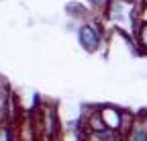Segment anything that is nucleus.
<instances>
[{
	"label": "nucleus",
	"mask_w": 147,
	"mask_h": 141,
	"mask_svg": "<svg viewBox=\"0 0 147 141\" xmlns=\"http://www.w3.org/2000/svg\"><path fill=\"white\" fill-rule=\"evenodd\" d=\"M102 16L110 23V27L117 33L135 41V33L141 23L139 6L135 4V0H110V4L106 6Z\"/></svg>",
	"instance_id": "obj_1"
},
{
	"label": "nucleus",
	"mask_w": 147,
	"mask_h": 141,
	"mask_svg": "<svg viewBox=\"0 0 147 141\" xmlns=\"http://www.w3.org/2000/svg\"><path fill=\"white\" fill-rule=\"evenodd\" d=\"M76 35H78L80 47L86 51V53H96L102 45H106L104 27H102L100 23H96V16H90L88 21L78 23Z\"/></svg>",
	"instance_id": "obj_2"
},
{
	"label": "nucleus",
	"mask_w": 147,
	"mask_h": 141,
	"mask_svg": "<svg viewBox=\"0 0 147 141\" xmlns=\"http://www.w3.org/2000/svg\"><path fill=\"white\" fill-rule=\"evenodd\" d=\"M100 115H102V119H104L106 129H113V131H119V129H121L123 109L115 107V104H102V107H100Z\"/></svg>",
	"instance_id": "obj_3"
},
{
	"label": "nucleus",
	"mask_w": 147,
	"mask_h": 141,
	"mask_svg": "<svg viewBox=\"0 0 147 141\" xmlns=\"http://www.w3.org/2000/svg\"><path fill=\"white\" fill-rule=\"evenodd\" d=\"M123 141H147V113L145 111L137 113L133 129L125 135Z\"/></svg>",
	"instance_id": "obj_4"
},
{
	"label": "nucleus",
	"mask_w": 147,
	"mask_h": 141,
	"mask_svg": "<svg viewBox=\"0 0 147 141\" xmlns=\"http://www.w3.org/2000/svg\"><path fill=\"white\" fill-rule=\"evenodd\" d=\"M135 45L147 53V21H141L139 27H137V33H135Z\"/></svg>",
	"instance_id": "obj_5"
},
{
	"label": "nucleus",
	"mask_w": 147,
	"mask_h": 141,
	"mask_svg": "<svg viewBox=\"0 0 147 141\" xmlns=\"http://www.w3.org/2000/svg\"><path fill=\"white\" fill-rule=\"evenodd\" d=\"M0 141H16L14 139V123H10V121L0 123Z\"/></svg>",
	"instance_id": "obj_6"
},
{
	"label": "nucleus",
	"mask_w": 147,
	"mask_h": 141,
	"mask_svg": "<svg viewBox=\"0 0 147 141\" xmlns=\"http://www.w3.org/2000/svg\"><path fill=\"white\" fill-rule=\"evenodd\" d=\"M88 4L92 6V10H96V12H104L106 10V6L110 4V0H88Z\"/></svg>",
	"instance_id": "obj_7"
},
{
	"label": "nucleus",
	"mask_w": 147,
	"mask_h": 141,
	"mask_svg": "<svg viewBox=\"0 0 147 141\" xmlns=\"http://www.w3.org/2000/svg\"><path fill=\"white\" fill-rule=\"evenodd\" d=\"M53 141H61V139H53Z\"/></svg>",
	"instance_id": "obj_8"
}]
</instances>
